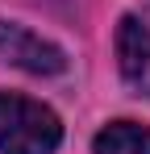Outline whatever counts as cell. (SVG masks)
<instances>
[{
  "label": "cell",
  "mask_w": 150,
  "mask_h": 154,
  "mask_svg": "<svg viewBox=\"0 0 150 154\" xmlns=\"http://www.w3.org/2000/svg\"><path fill=\"white\" fill-rule=\"evenodd\" d=\"M63 142V125L54 108L0 92V154H54Z\"/></svg>",
  "instance_id": "6da1fadb"
},
{
  "label": "cell",
  "mask_w": 150,
  "mask_h": 154,
  "mask_svg": "<svg viewBox=\"0 0 150 154\" xmlns=\"http://www.w3.org/2000/svg\"><path fill=\"white\" fill-rule=\"evenodd\" d=\"M0 58L29 75H58L67 67V54L54 42H46L42 33L17 25V21H0Z\"/></svg>",
  "instance_id": "7a4b0ae2"
},
{
  "label": "cell",
  "mask_w": 150,
  "mask_h": 154,
  "mask_svg": "<svg viewBox=\"0 0 150 154\" xmlns=\"http://www.w3.org/2000/svg\"><path fill=\"white\" fill-rule=\"evenodd\" d=\"M117 67H121V79L138 96H150V25L146 21L121 17V25H117Z\"/></svg>",
  "instance_id": "3957f363"
},
{
  "label": "cell",
  "mask_w": 150,
  "mask_h": 154,
  "mask_svg": "<svg viewBox=\"0 0 150 154\" xmlns=\"http://www.w3.org/2000/svg\"><path fill=\"white\" fill-rule=\"evenodd\" d=\"M92 154H150V129L133 121H113L96 133Z\"/></svg>",
  "instance_id": "277c9868"
}]
</instances>
